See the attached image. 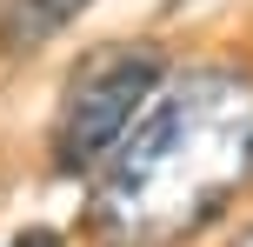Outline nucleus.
Here are the masks:
<instances>
[{"mask_svg":"<svg viewBox=\"0 0 253 247\" xmlns=\"http://www.w3.org/2000/svg\"><path fill=\"white\" fill-rule=\"evenodd\" d=\"M253 174V74L193 67L153 87L93 181V221L114 241H167L240 194Z\"/></svg>","mask_w":253,"mask_h":247,"instance_id":"1","label":"nucleus"},{"mask_svg":"<svg viewBox=\"0 0 253 247\" xmlns=\"http://www.w3.org/2000/svg\"><path fill=\"white\" fill-rule=\"evenodd\" d=\"M167 80V60L160 47H100L74 80H67V100H60V120H53V160L67 174H87L114 154V141L133 127V114L153 100V87Z\"/></svg>","mask_w":253,"mask_h":247,"instance_id":"2","label":"nucleus"},{"mask_svg":"<svg viewBox=\"0 0 253 247\" xmlns=\"http://www.w3.org/2000/svg\"><path fill=\"white\" fill-rule=\"evenodd\" d=\"M80 7L93 0H7V20H0V40L7 47H27V40H47L53 27H67Z\"/></svg>","mask_w":253,"mask_h":247,"instance_id":"3","label":"nucleus"},{"mask_svg":"<svg viewBox=\"0 0 253 247\" xmlns=\"http://www.w3.org/2000/svg\"><path fill=\"white\" fill-rule=\"evenodd\" d=\"M7 247H60V234H53V227H27V234H13Z\"/></svg>","mask_w":253,"mask_h":247,"instance_id":"4","label":"nucleus"},{"mask_svg":"<svg viewBox=\"0 0 253 247\" xmlns=\"http://www.w3.org/2000/svg\"><path fill=\"white\" fill-rule=\"evenodd\" d=\"M233 247H253V227H247V234H240V241H233Z\"/></svg>","mask_w":253,"mask_h":247,"instance_id":"5","label":"nucleus"}]
</instances>
